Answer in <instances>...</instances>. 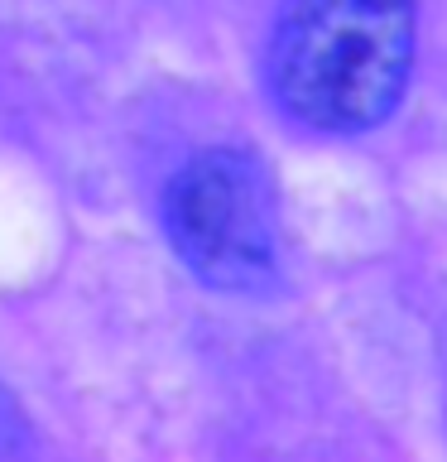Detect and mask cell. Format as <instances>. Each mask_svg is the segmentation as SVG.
Segmentation results:
<instances>
[{
    "mask_svg": "<svg viewBox=\"0 0 447 462\" xmlns=\"http://www.w3.org/2000/svg\"><path fill=\"white\" fill-rule=\"evenodd\" d=\"M164 231L202 284L226 294L265 289L279 270L274 188L255 154L202 150L164 188Z\"/></svg>",
    "mask_w": 447,
    "mask_h": 462,
    "instance_id": "2",
    "label": "cell"
},
{
    "mask_svg": "<svg viewBox=\"0 0 447 462\" xmlns=\"http://www.w3.org/2000/svg\"><path fill=\"white\" fill-rule=\"evenodd\" d=\"M24 443H29V424H24L20 404H14L5 390H0V457L24 453Z\"/></svg>",
    "mask_w": 447,
    "mask_h": 462,
    "instance_id": "3",
    "label": "cell"
},
{
    "mask_svg": "<svg viewBox=\"0 0 447 462\" xmlns=\"http://www.w3.org/2000/svg\"><path fill=\"white\" fill-rule=\"evenodd\" d=\"M414 0H284L265 78L288 121L356 135L399 106L414 68Z\"/></svg>",
    "mask_w": 447,
    "mask_h": 462,
    "instance_id": "1",
    "label": "cell"
}]
</instances>
